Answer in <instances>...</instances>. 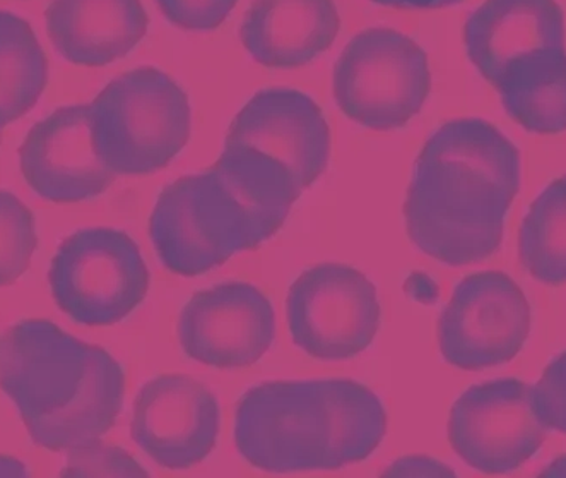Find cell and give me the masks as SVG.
<instances>
[{"mask_svg":"<svg viewBox=\"0 0 566 478\" xmlns=\"http://www.w3.org/2000/svg\"><path fill=\"white\" fill-rule=\"evenodd\" d=\"M521 152L483 118L446 122L419 153L405 202L419 251L449 266L495 254L521 190Z\"/></svg>","mask_w":566,"mask_h":478,"instance_id":"obj_1","label":"cell"},{"mask_svg":"<svg viewBox=\"0 0 566 478\" xmlns=\"http://www.w3.org/2000/svg\"><path fill=\"white\" fill-rule=\"evenodd\" d=\"M0 389L15 403L34 445L50 451L95 445L124 408L125 372L99 346L46 319L0 336Z\"/></svg>","mask_w":566,"mask_h":478,"instance_id":"obj_2","label":"cell"},{"mask_svg":"<svg viewBox=\"0 0 566 478\" xmlns=\"http://www.w3.org/2000/svg\"><path fill=\"white\" fill-rule=\"evenodd\" d=\"M386 434L380 398L353 380L262 383L240 398L234 414L237 449L269 474L359 464Z\"/></svg>","mask_w":566,"mask_h":478,"instance_id":"obj_3","label":"cell"},{"mask_svg":"<svg viewBox=\"0 0 566 478\" xmlns=\"http://www.w3.org/2000/svg\"><path fill=\"white\" fill-rule=\"evenodd\" d=\"M90 106L96 152L117 175L155 174L189 143V96L159 69L120 74Z\"/></svg>","mask_w":566,"mask_h":478,"instance_id":"obj_4","label":"cell"},{"mask_svg":"<svg viewBox=\"0 0 566 478\" xmlns=\"http://www.w3.org/2000/svg\"><path fill=\"white\" fill-rule=\"evenodd\" d=\"M430 92L427 52L392 28L356 34L334 65V96L340 112L368 129L405 127L423 108Z\"/></svg>","mask_w":566,"mask_h":478,"instance_id":"obj_5","label":"cell"},{"mask_svg":"<svg viewBox=\"0 0 566 478\" xmlns=\"http://www.w3.org/2000/svg\"><path fill=\"white\" fill-rule=\"evenodd\" d=\"M53 299L84 326H112L148 295V266L139 246L115 228H84L59 247L49 271Z\"/></svg>","mask_w":566,"mask_h":478,"instance_id":"obj_6","label":"cell"},{"mask_svg":"<svg viewBox=\"0 0 566 478\" xmlns=\"http://www.w3.org/2000/svg\"><path fill=\"white\" fill-rule=\"evenodd\" d=\"M149 233L165 268L180 277H199L252 251L242 208L209 168L163 189Z\"/></svg>","mask_w":566,"mask_h":478,"instance_id":"obj_7","label":"cell"},{"mask_svg":"<svg viewBox=\"0 0 566 478\" xmlns=\"http://www.w3.org/2000/svg\"><path fill=\"white\" fill-rule=\"evenodd\" d=\"M380 318L377 289L353 266L322 262L303 271L287 292L291 339L318 361H348L365 352Z\"/></svg>","mask_w":566,"mask_h":478,"instance_id":"obj_8","label":"cell"},{"mask_svg":"<svg viewBox=\"0 0 566 478\" xmlns=\"http://www.w3.org/2000/svg\"><path fill=\"white\" fill-rule=\"evenodd\" d=\"M528 333L527 299L502 271H481L464 278L438 319L440 352L450 365L462 371L514 361Z\"/></svg>","mask_w":566,"mask_h":478,"instance_id":"obj_9","label":"cell"},{"mask_svg":"<svg viewBox=\"0 0 566 478\" xmlns=\"http://www.w3.org/2000/svg\"><path fill=\"white\" fill-rule=\"evenodd\" d=\"M449 443L469 467L499 475L517 470L546 440L547 427L524 381L495 380L469 387L453 403Z\"/></svg>","mask_w":566,"mask_h":478,"instance_id":"obj_10","label":"cell"},{"mask_svg":"<svg viewBox=\"0 0 566 478\" xmlns=\"http://www.w3.org/2000/svg\"><path fill=\"white\" fill-rule=\"evenodd\" d=\"M177 330L192 361L216 368L247 367L276 339V312L258 287L228 281L193 293Z\"/></svg>","mask_w":566,"mask_h":478,"instance_id":"obj_11","label":"cell"},{"mask_svg":"<svg viewBox=\"0 0 566 478\" xmlns=\"http://www.w3.org/2000/svg\"><path fill=\"white\" fill-rule=\"evenodd\" d=\"M221 411L214 393L187 374H161L134 402L130 436L168 470L202 464L218 443Z\"/></svg>","mask_w":566,"mask_h":478,"instance_id":"obj_12","label":"cell"},{"mask_svg":"<svg viewBox=\"0 0 566 478\" xmlns=\"http://www.w3.org/2000/svg\"><path fill=\"white\" fill-rule=\"evenodd\" d=\"M20 164L28 186L57 205L98 198L117 177L96 152L90 105L62 106L34 124Z\"/></svg>","mask_w":566,"mask_h":478,"instance_id":"obj_13","label":"cell"},{"mask_svg":"<svg viewBox=\"0 0 566 478\" xmlns=\"http://www.w3.org/2000/svg\"><path fill=\"white\" fill-rule=\"evenodd\" d=\"M224 145L247 146L277 159L305 190L327 168L333 139L314 100L291 87H269L234 117Z\"/></svg>","mask_w":566,"mask_h":478,"instance_id":"obj_14","label":"cell"},{"mask_svg":"<svg viewBox=\"0 0 566 478\" xmlns=\"http://www.w3.org/2000/svg\"><path fill=\"white\" fill-rule=\"evenodd\" d=\"M469 59L493 86L515 59L565 49V15L556 0H486L464 24Z\"/></svg>","mask_w":566,"mask_h":478,"instance_id":"obj_15","label":"cell"},{"mask_svg":"<svg viewBox=\"0 0 566 478\" xmlns=\"http://www.w3.org/2000/svg\"><path fill=\"white\" fill-rule=\"evenodd\" d=\"M340 15L334 0H253L240 40L268 69H298L336 42Z\"/></svg>","mask_w":566,"mask_h":478,"instance_id":"obj_16","label":"cell"},{"mask_svg":"<svg viewBox=\"0 0 566 478\" xmlns=\"http://www.w3.org/2000/svg\"><path fill=\"white\" fill-rule=\"evenodd\" d=\"M46 31L65 61L105 67L129 55L149 28L140 0H52Z\"/></svg>","mask_w":566,"mask_h":478,"instance_id":"obj_17","label":"cell"},{"mask_svg":"<svg viewBox=\"0 0 566 478\" xmlns=\"http://www.w3.org/2000/svg\"><path fill=\"white\" fill-rule=\"evenodd\" d=\"M209 170L242 208L252 249H258L283 227L303 193L283 164L247 146L224 145V152Z\"/></svg>","mask_w":566,"mask_h":478,"instance_id":"obj_18","label":"cell"},{"mask_svg":"<svg viewBox=\"0 0 566 478\" xmlns=\"http://www.w3.org/2000/svg\"><path fill=\"white\" fill-rule=\"evenodd\" d=\"M500 98L506 114L534 134L566 131V50L543 49L503 69Z\"/></svg>","mask_w":566,"mask_h":478,"instance_id":"obj_19","label":"cell"},{"mask_svg":"<svg viewBox=\"0 0 566 478\" xmlns=\"http://www.w3.org/2000/svg\"><path fill=\"white\" fill-rule=\"evenodd\" d=\"M49 62L33 28L21 15L0 11V122L8 126L39 103Z\"/></svg>","mask_w":566,"mask_h":478,"instance_id":"obj_20","label":"cell"},{"mask_svg":"<svg viewBox=\"0 0 566 478\" xmlns=\"http://www.w3.org/2000/svg\"><path fill=\"white\" fill-rule=\"evenodd\" d=\"M518 258L544 285L566 283V175L531 205L518 233Z\"/></svg>","mask_w":566,"mask_h":478,"instance_id":"obj_21","label":"cell"},{"mask_svg":"<svg viewBox=\"0 0 566 478\" xmlns=\"http://www.w3.org/2000/svg\"><path fill=\"white\" fill-rule=\"evenodd\" d=\"M36 247L33 212L18 196L0 190V289L27 273Z\"/></svg>","mask_w":566,"mask_h":478,"instance_id":"obj_22","label":"cell"},{"mask_svg":"<svg viewBox=\"0 0 566 478\" xmlns=\"http://www.w3.org/2000/svg\"><path fill=\"white\" fill-rule=\"evenodd\" d=\"M140 475L146 477L148 471H144L137 461H134L127 451L117 448H105V446L95 443L86 448L69 449L67 468L62 471L64 477H90V475Z\"/></svg>","mask_w":566,"mask_h":478,"instance_id":"obj_23","label":"cell"},{"mask_svg":"<svg viewBox=\"0 0 566 478\" xmlns=\"http://www.w3.org/2000/svg\"><path fill=\"white\" fill-rule=\"evenodd\" d=\"M156 4L181 30L211 31L224 23L239 0H156Z\"/></svg>","mask_w":566,"mask_h":478,"instance_id":"obj_24","label":"cell"},{"mask_svg":"<svg viewBox=\"0 0 566 478\" xmlns=\"http://www.w3.org/2000/svg\"><path fill=\"white\" fill-rule=\"evenodd\" d=\"M534 387V402L547 429L566 434V352L544 368Z\"/></svg>","mask_w":566,"mask_h":478,"instance_id":"obj_25","label":"cell"},{"mask_svg":"<svg viewBox=\"0 0 566 478\" xmlns=\"http://www.w3.org/2000/svg\"><path fill=\"white\" fill-rule=\"evenodd\" d=\"M371 2L394 9H442L459 4L462 0H371Z\"/></svg>","mask_w":566,"mask_h":478,"instance_id":"obj_26","label":"cell"},{"mask_svg":"<svg viewBox=\"0 0 566 478\" xmlns=\"http://www.w3.org/2000/svg\"><path fill=\"white\" fill-rule=\"evenodd\" d=\"M2 136H4V126H2V122H0V145H2Z\"/></svg>","mask_w":566,"mask_h":478,"instance_id":"obj_27","label":"cell"}]
</instances>
